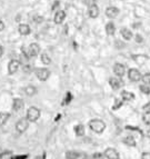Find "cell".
I'll list each match as a JSON object with an SVG mask.
<instances>
[{"mask_svg": "<svg viewBox=\"0 0 150 159\" xmlns=\"http://www.w3.org/2000/svg\"><path fill=\"white\" fill-rule=\"evenodd\" d=\"M40 117V110L36 107H30L27 111V119L29 121H36Z\"/></svg>", "mask_w": 150, "mask_h": 159, "instance_id": "obj_2", "label": "cell"}, {"mask_svg": "<svg viewBox=\"0 0 150 159\" xmlns=\"http://www.w3.org/2000/svg\"><path fill=\"white\" fill-rule=\"evenodd\" d=\"M136 41H137V42H142V38H141V36H140V35H137V36H136Z\"/></svg>", "mask_w": 150, "mask_h": 159, "instance_id": "obj_35", "label": "cell"}, {"mask_svg": "<svg viewBox=\"0 0 150 159\" xmlns=\"http://www.w3.org/2000/svg\"><path fill=\"white\" fill-rule=\"evenodd\" d=\"M9 118H10V115L8 112H0V126H4L9 120Z\"/></svg>", "mask_w": 150, "mask_h": 159, "instance_id": "obj_18", "label": "cell"}, {"mask_svg": "<svg viewBox=\"0 0 150 159\" xmlns=\"http://www.w3.org/2000/svg\"><path fill=\"white\" fill-rule=\"evenodd\" d=\"M4 55V48H2V46H0V57H2Z\"/></svg>", "mask_w": 150, "mask_h": 159, "instance_id": "obj_38", "label": "cell"}, {"mask_svg": "<svg viewBox=\"0 0 150 159\" xmlns=\"http://www.w3.org/2000/svg\"><path fill=\"white\" fill-rule=\"evenodd\" d=\"M142 120H143V122H145L146 125L150 126V112H146V114L143 115Z\"/></svg>", "mask_w": 150, "mask_h": 159, "instance_id": "obj_27", "label": "cell"}, {"mask_svg": "<svg viewBox=\"0 0 150 159\" xmlns=\"http://www.w3.org/2000/svg\"><path fill=\"white\" fill-rule=\"evenodd\" d=\"M4 29H5V23L0 20V31H2Z\"/></svg>", "mask_w": 150, "mask_h": 159, "instance_id": "obj_37", "label": "cell"}, {"mask_svg": "<svg viewBox=\"0 0 150 159\" xmlns=\"http://www.w3.org/2000/svg\"><path fill=\"white\" fill-rule=\"evenodd\" d=\"M40 52V47L38 44H31L29 46V49H28V55L30 57H37Z\"/></svg>", "mask_w": 150, "mask_h": 159, "instance_id": "obj_7", "label": "cell"}, {"mask_svg": "<svg viewBox=\"0 0 150 159\" xmlns=\"http://www.w3.org/2000/svg\"><path fill=\"white\" fill-rule=\"evenodd\" d=\"M121 105H122V101H121V100H116V104L114 105L112 109H118V108H120Z\"/></svg>", "mask_w": 150, "mask_h": 159, "instance_id": "obj_31", "label": "cell"}, {"mask_svg": "<svg viewBox=\"0 0 150 159\" xmlns=\"http://www.w3.org/2000/svg\"><path fill=\"white\" fill-rule=\"evenodd\" d=\"M88 14L91 18H97L99 15V8L97 5L92 6V7H89V10H88Z\"/></svg>", "mask_w": 150, "mask_h": 159, "instance_id": "obj_14", "label": "cell"}, {"mask_svg": "<svg viewBox=\"0 0 150 159\" xmlns=\"http://www.w3.org/2000/svg\"><path fill=\"white\" fill-rule=\"evenodd\" d=\"M143 110L146 111V112H150V102H148V104L143 106Z\"/></svg>", "mask_w": 150, "mask_h": 159, "instance_id": "obj_34", "label": "cell"}, {"mask_svg": "<svg viewBox=\"0 0 150 159\" xmlns=\"http://www.w3.org/2000/svg\"><path fill=\"white\" fill-rule=\"evenodd\" d=\"M41 61H42L44 65H50L51 59H50V57H49L47 54H42V55H41Z\"/></svg>", "mask_w": 150, "mask_h": 159, "instance_id": "obj_24", "label": "cell"}, {"mask_svg": "<svg viewBox=\"0 0 150 159\" xmlns=\"http://www.w3.org/2000/svg\"><path fill=\"white\" fill-rule=\"evenodd\" d=\"M19 33L22 35V36H28L30 33V27L26 23H21V25H19Z\"/></svg>", "mask_w": 150, "mask_h": 159, "instance_id": "obj_13", "label": "cell"}, {"mask_svg": "<svg viewBox=\"0 0 150 159\" xmlns=\"http://www.w3.org/2000/svg\"><path fill=\"white\" fill-rule=\"evenodd\" d=\"M141 80L143 81V85L149 86V85H150V72H149V74L143 75V76H142V79H141Z\"/></svg>", "mask_w": 150, "mask_h": 159, "instance_id": "obj_25", "label": "cell"}, {"mask_svg": "<svg viewBox=\"0 0 150 159\" xmlns=\"http://www.w3.org/2000/svg\"><path fill=\"white\" fill-rule=\"evenodd\" d=\"M59 6V1H56L55 4L52 5V7H51V9L52 10H55V9H57V7Z\"/></svg>", "mask_w": 150, "mask_h": 159, "instance_id": "obj_36", "label": "cell"}, {"mask_svg": "<svg viewBox=\"0 0 150 159\" xmlns=\"http://www.w3.org/2000/svg\"><path fill=\"white\" fill-rule=\"evenodd\" d=\"M124 142L127 146H130V147H135L136 146V140L132 136H127L126 138H124Z\"/></svg>", "mask_w": 150, "mask_h": 159, "instance_id": "obj_21", "label": "cell"}, {"mask_svg": "<svg viewBox=\"0 0 150 159\" xmlns=\"http://www.w3.org/2000/svg\"><path fill=\"white\" fill-rule=\"evenodd\" d=\"M120 33L121 36L124 37V39H126V40H130L132 38V32L129 29H127V28H122L120 30Z\"/></svg>", "mask_w": 150, "mask_h": 159, "instance_id": "obj_15", "label": "cell"}, {"mask_svg": "<svg viewBox=\"0 0 150 159\" xmlns=\"http://www.w3.org/2000/svg\"><path fill=\"white\" fill-rule=\"evenodd\" d=\"M103 155H105V157H106L107 159H119L120 158L119 152H118L115 148H107Z\"/></svg>", "mask_w": 150, "mask_h": 159, "instance_id": "obj_6", "label": "cell"}, {"mask_svg": "<svg viewBox=\"0 0 150 159\" xmlns=\"http://www.w3.org/2000/svg\"><path fill=\"white\" fill-rule=\"evenodd\" d=\"M35 159H44V158H42V157H36Z\"/></svg>", "mask_w": 150, "mask_h": 159, "instance_id": "obj_41", "label": "cell"}, {"mask_svg": "<svg viewBox=\"0 0 150 159\" xmlns=\"http://www.w3.org/2000/svg\"><path fill=\"white\" fill-rule=\"evenodd\" d=\"M28 61H29V57H28V55H26L25 52H22L21 55H20V63H28Z\"/></svg>", "mask_w": 150, "mask_h": 159, "instance_id": "obj_26", "label": "cell"}, {"mask_svg": "<svg viewBox=\"0 0 150 159\" xmlns=\"http://www.w3.org/2000/svg\"><path fill=\"white\" fill-rule=\"evenodd\" d=\"M119 15V9L117 7H108L106 9V16L108 18H116Z\"/></svg>", "mask_w": 150, "mask_h": 159, "instance_id": "obj_11", "label": "cell"}, {"mask_svg": "<svg viewBox=\"0 0 150 159\" xmlns=\"http://www.w3.org/2000/svg\"><path fill=\"white\" fill-rule=\"evenodd\" d=\"M23 107V100L22 99H15L14 100V105H12V108L15 111H19L20 109H22Z\"/></svg>", "mask_w": 150, "mask_h": 159, "instance_id": "obj_16", "label": "cell"}, {"mask_svg": "<svg viewBox=\"0 0 150 159\" xmlns=\"http://www.w3.org/2000/svg\"><path fill=\"white\" fill-rule=\"evenodd\" d=\"M65 18H66V12L63 10H59L55 15V22L56 23H61L65 20Z\"/></svg>", "mask_w": 150, "mask_h": 159, "instance_id": "obj_12", "label": "cell"}, {"mask_svg": "<svg viewBox=\"0 0 150 159\" xmlns=\"http://www.w3.org/2000/svg\"><path fill=\"white\" fill-rule=\"evenodd\" d=\"M103 158H105V155L100 154V152H96L92 156V159H103Z\"/></svg>", "mask_w": 150, "mask_h": 159, "instance_id": "obj_29", "label": "cell"}, {"mask_svg": "<svg viewBox=\"0 0 150 159\" xmlns=\"http://www.w3.org/2000/svg\"><path fill=\"white\" fill-rule=\"evenodd\" d=\"M121 97H122V99L126 100V101H130L135 98V95L132 93H129V91H122L121 93Z\"/></svg>", "mask_w": 150, "mask_h": 159, "instance_id": "obj_22", "label": "cell"}, {"mask_svg": "<svg viewBox=\"0 0 150 159\" xmlns=\"http://www.w3.org/2000/svg\"><path fill=\"white\" fill-rule=\"evenodd\" d=\"M147 137H148V138H150V129L148 130V131H147Z\"/></svg>", "mask_w": 150, "mask_h": 159, "instance_id": "obj_40", "label": "cell"}, {"mask_svg": "<svg viewBox=\"0 0 150 159\" xmlns=\"http://www.w3.org/2000/svg\"><path fill=\"white\" fill-rule=\"evenodd\" d=\"M128 77L131 81H135V82L139 81V80L142 79V76H141V74H140V71L137 70V69H135V68H132V69L129 70Z\"/></svg>", "mask_w": 150, "mask_h": 159, "instance_id": "obj_5", "label": "cell"}, {"mask_svg": "<svg viewBox=\"0 0 150 159\" xmlns=\"http://www.w3.org/2000/svg\"><path fill=\"white\" fill-rule=\"evenodd\" d=\"M89 127L92 131H95L97 133H101L106 129V124L100 119H92L91 121L89 122Z\"/></svg>", "mask_w": 150, "mask_h": 159, "instance_id": "obj_1", "label": "cell"}, {"mask_svg": "<svg viewBox=\"0 0 150 159\" xmlns=\"http://www.w3.org/2000/svg\"><path fill=\"white\" fill-rule=\"evenodd\" d=\"M80 157V154L75 150H70V151L66 152V158L67 159H78Z\"/></svg>", "mask_w": 150, "mask_h": 159, "instance_id": "obj_19", "label": "cell"}, {"mask_svg": "<svg viewBox=\"0 0 150 159\" xmlns=\"http://www.w3.org/2000/svg\"><path fill=\"white\" fill-rule=\"evenodd\" d=\"M84 4L88 5L89 7H92L96 5V0H84Z\"/></svg>", "mask_w": 150, "mask_h": 159, "instance_id": "obj_32", "label": "cell"}, {"mask_svg": "<svg viewBox=\"0 0 150 159\" xmlns=\"http://www.w3.org/2000/svg\"><path fill=\"white\" fill-rule=\"evenodd\" d=\"M25 93H26L27 96H29V97L35 96L37 93V89H36V87H33V86H28V87L25 88Z\"/></svg>", "mask_w": 150, "mask_h": 159, "instance_id": "obj_20", "label": "cell"}, {"mask_svg": "<svg viewBox=\"0 0 150 159\" xmlns=\"http://www.w3.org/2000/svg\"><path fill=\"white\" fill-rule=\"evenodd\" d=\"M28 127H29V120L27 118H22L17 122V125H16V130H17L19 133H22L28 129Z\"/></svg>", "mask_w": 150, "mask_h": 159, "instance_id": "obj_4", "label": "cell"}, {"mask_svg": "<svg viewBox=\"0 0 150 159\" xmlns=\"http://www.w3.org/2000/svg\"><path fill=\"white\" fill-rule=\"evenodd\" d=\"M115 31H116V27L112 22H108L106 25V32L107 35H109V36H114L115 35Z\"/></svg>", "mask_w": 150, "mask_h": 159, "instance_id": "obj_17", "label": "cell"}, {"mask_svg": "<svg viewBox=\"0 0 150 159\" xmlns=\"http://www.w3.org/2000/svg\"><path fill=\"white\" fill-rule=\"evenodd\" d=\"M114 72L119 78L122 77L124 75V72H126V67L124 65H121V63H116L114 66Z\"/></svg>", "mask_w": 150, "mask_h": 159, "instance_id": "obj_9", "label": "cell"}, {"mask_svg": "<svg viewBox=\"0 0 150 159\" xmlns=\"http://www.w3.org/2000/svg\"><path fill=\"white\" fill-rule=\"evenodd\" d=\"M33 21L37 22V23H40V22L44 21V17H41V16H35L33 17Z\"/></svg>", "mask_w": 150, "mask_h": 159, "instance_id": "obj_30", "label": "cell"}, {"mask_svg": "<svg viewBox=\"0 0 150 159\" xmlns=\"http://www.w3.org/2000/svg\"><path fill=\"white\" fill-rule=\"evenodd\" d=\"M36 76L37 78L41 80V81H46L49 76H50V71L47 68H37L36 69Z\"/></svg>", "mask_w": 150, "mask_h": 159, "instance_id": "obj_3", "label": "cell"}, {"mask_svg": "<svg viewBox=\"0 0 150 159\" xmlns=\"http://www.w3.org/2000/svg\"><path fill=\"white\" fill-rule=\"evenodd\" d=\"M27 156H18V157H16L15 159H26Z\"/></svg>", "mask_w": 150, "mask_h": 159, "instance_id": "obj_39", "label": "cell"}, {"mask_svg": "<svg viewBox=\"0 0 150 159\" xmlns=\"http://www.w3.org/2000/svg\"><path fill=\"white\" fill-rule=\"evenodd\" d=\"M19 66H20V61H17V60H11L9 65H8V72L10 75L17 72L19 69Z\"/></svg>", "mask_w": 150, "mask_h": 159, "instance_id": "obj_8", "label": "cell"}, {"mask_svg": "<svg viewBox=\"0 0 150 159\" xmlns=\"http://www.w3.org/2000/svg\"><path fill=\"white\" fill-rule=\"evenodd\" d=\"M109 84H110V86H111V88L115 89V90H117V89L121 88V87L124 86L122 80L119 79V78H110Z\"/></svg>", "mask_w": 150, "mask_h": 159, "instance_id": "obj_10", "label": "cell"}, {"mask_svg": "<svg viewBox=\"0 0 150 159\" xmlns=\"http://www.w3.org/2000/svg\"><path fill=\"white\" fill-rule=\"evenodd\" d=\"M75 133L77 136L81 137V136H84V125H77V126L75 127Z\"/></svg>", "mask_w": 150, "mask_h": 159, "instance_id": "obj_23", "label": "cell"}, {"mask_svg": "<svg viewBox=\"0 0 150 159\" xmlns=\"http://www.w3.org/2000/svg\"><path fill=\"white\" fill-rule=\"evenodd\" d=\"M140 88V91L143 93H146V95H148V93H150V88L148 87L147 85H141L139 87Z\"/></svg>", "mask_w": 150, "mask_h": 159, "instance_id": "obj_28", "label": "cell"}, {"mask_svg": "<svg viewBox=\"0 0 150 159\" xmlns=\"http://www.w3.org/2000/svg\"><path fill=\"white\" fill-rule=\"evenodd\" d=\"M141 159H150V152H143L141 155Z\"/></svg>", "mask_w": 150, "mask_h": 159, "instance_id": "obj_33", "label": "cell"}]
</instances>
